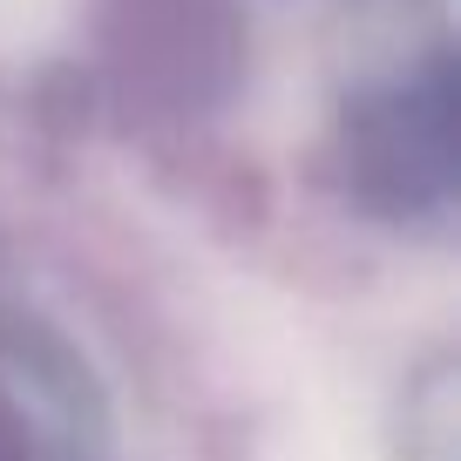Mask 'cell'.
Returning <instances> with one entry per match:
<instances>
[{
  "instance_id": "obj_1",
  "label": "cell",
  "mask_w": 461,
  "mask_h": 461,
  "mask_svg": "<svg viewBox=\"0 0 461 461\" xmlns=\"http://www.w3.org/2000/svg\"><path fill=\"white\" fill-rule=\"evenodd\" d=\"M326 176L360 217L407 238L455 224V48H428L360 75L326 130Z\"/></svg>"
},
{
  "instance_id": "obj_2",
  "label": "cell",
  "mask_w": 461,
  "mask_h": 461,
  "mask_svg": "<svg viewBox=\"0 0 461 461\" xmlns=\"http://www.w3.org/2000/svg\"><path fill=\"white\" fill-rule=\"evenodd\" d=\"M0 461H115V414L82 346L0 299Z\"/></svg>"
}]
</instances>
